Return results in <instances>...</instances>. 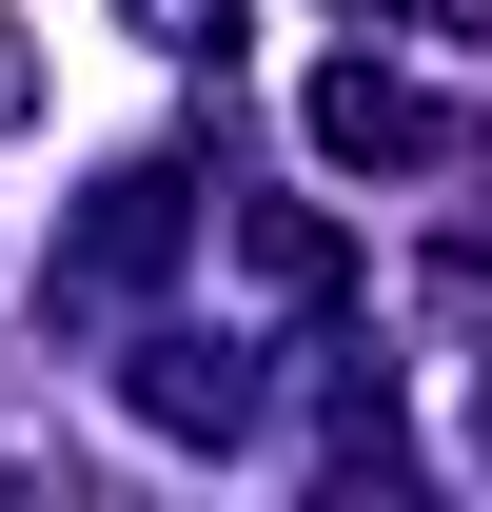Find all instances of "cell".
Here are the masks:
<instances>
[{"mask_svg": "<svg viewBox=\"0 0 492 512\" xmlns=\"http://www.w3.org/2000/svg\"><path fill=\"white\" fill-rule=\"evenodd\" d=\"M20 99H40V60H20V20H0V119H20Z\"/></svg>", "mask_w": 492, "mask_h": 512, "instance_id": "cell-4", "label": "cell"}, {"mask_svg": "<svg viewBox=\"0 0 492 512\" xmlns=\"http://www.w3.org/2000/svg\"><path fill=\"white\" fill-rule=\"evenodd\" d=\"M355 20H433V40H492V0H355Z\"/></svg>", "mask_w": 492, "mask_h": 512, "instance_id": "cell-3", "label": "cell"}, {"mask_svg": "<svg viewBox=\"0 0 492 512\" xmlns=\"http://www.w3.org/2000/svg\"><path fill=\"white\" fill-rule=\"evenodd\" d=\"M119 20H158V40H237V0H119Z\"/></svg>", "mask_w": 492, "mask_h": 512, "instance_id": "cell-2", "label": "cell"}, {"mask_svg": "<svg viewBox=\"0 0 492 512\" xmlns=\"http://www.w3.org/2000/svg\"><path fill=\"white\" fill-rule=\"evenodd\" d=\"M315 158H335V178H453L473 119L414 99V79H374V60H335V79H315Z\"/></svg>", "mask_w": 492, "mask_h": 512, "instance_id": "cell-1", "label": "cell"}]
</instances>
